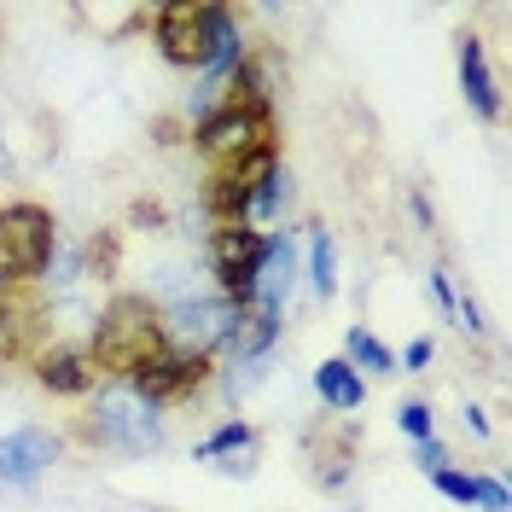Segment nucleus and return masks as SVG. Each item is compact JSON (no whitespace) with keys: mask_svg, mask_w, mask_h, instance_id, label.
<instances>
[{"mask_svg":"<svg viewBox=\"0 0 512 512\" xmlns=\"http://www.w3.org/2000/svg\"><path fill=\"white\" fill-rule=\"evenodd\" d=\"M158 350H169V338H163V315L146 303V297L123 291V297H111V303L94 315V344H88V355H94L99 373L134 379Z\"/></svg>","mask_w":512,"mask_h":512,"instance_id":"f257e3e1","label":"nucleus"},{"mask_svg":"<svg viewBox=\"0 0 512 512\" xmlns=\"http://www.w3.org/2000/svg\"><path fill=\"white\" fill-rule=\"evenodd\" d=\"M152 35H158V53L169 64H181V70H210V64L222 59L227 41H239L233 12L216 6V0H175V6H158Z\"/></svg>","mask_w":512,"mask_h":512,"instance_id":"f03ea898","label":"nucleus"},{"mask_svg":"<svg viewBox=\"0 0 512 512\" xmlns=\"http://www.w3.org/2000/svg\"><path fill=\"white\" fill-rule=\"evenodd\" d=\"M47 268H53V216L35 198L0 204V286H35Z\"/></svg>","mask_w":512,"mask_h":512,"instance_id":"7ed1b4c3","label":"nucleus"},{"mask_svg":"<svg viewBox=\"0 0 512 512\" xmlns=\"http://www.w3.org/2000/svg\"><path fill=\"white\" fill-rule=\"evenodd\" d=\"M163 338L175 344V350L187 355H204V361H216V355H239V338H245V303H227V297H181L169 320H163Z\"/></svg>","mask_w":512,"mask_h":512,"instance_id":"20e7f679","label":"nucleus"},{"mask_svg":"<svg viewBox=\"0 0 512 512\" xmlns=\"http://www.w3.org/2000/svg\"><path fill=\"white\" fill-rule=\"evenodd\" d=\"M94 437L111 448H128V454H146V448H158L163 425H158V408L134 390L128 379L105 384L94 402Z\"/></svg>","mask_w":512,"mask_h":512,"instance_id":"39448f33","label":"nucleus"},{"mask_svg":"<svg viewBox=\"0 0 512 512\" xmlns=\"http://www.w3.org/2000/svg\"><path fill=\"white\" fill-rule=\"evenodd\" d=\"M256 146H274V117L268 105H216L198 117V152L216 163H239Z\"/></svg>","mask_w":512,"mask_h":512,"instance_id":"423d86ee","label":"nucleus"},{"mask_svg":"<svg viewBox=\"0 0 512 512\" xmlns=\"http://www.w3.org/2000/svg\"><path fill=\"white\" fill-rule=\"evenodd\" d=\"M262 251H268V233L256 227H216L210 233V274H216V297L227 303H251L256 297V274H262Z\"/></svg>","mask_w":512,"mask_h":512,"instance_id":"0eeeda50","label":"nucleus"},{"mask_svg":"<svg viewBox=\"0 0 512 512\" xmlns=\"http://www.w3.org/2000/svg\"><path fill=\"white\" fill-rule=\"evenodd\" d=\"M210 373H216V367H210L204 355H187V350H175V344H169V350H158L128 384H134L152 408H169V402H187V396H198V390L210 384Z\"/></svg>","mask_w":512,"mask_h":512,"instance_id":"6e6552de","label":"nucleus"},{"mask_svg":"<svg viewBox=\"0 0 512 512\" xmlns=\"http://www.w3.org/2000/svg\"><path fill=\"white\" fill-rule=\"evenodd\" d=\"M35 379L53 396H88L99 384V367H94V355H88V344H53V350L35 355Z\"/></svg>","mask_w":512,"mask_h":512,"instance_id":"1a4fd4ad","label":"nucleus"},{"mask_svg":"<svg viewBox=\"0 0 512 512\" xmlns=\"http://www.w3.org/2000/svg\"><path fill=\"white\" fill-rule=\"evenodd\" d=\"M53 460H59V437L41 431V425H24V431H6L0 437V483H30Z\"/></svg>","mask_w":512,"mask_h":512,"instance_id":"9d476101","label":"nucleus"},{"mask_svg":"<svg viewBox=\"0 0 512 512\" xmlns=\"http://www.w3.org/2000/svg\"><path fill=\"white\" fill-rule=\"evenodd\" d=\"M454 53H460V94H466V105L478 111L483 123H495V117H501V88H495V76H489L483 41L466 30L460 41H454Z\"/></svg>","mask_w":512,"mask_h":512,"instance_id":"9b49d317","label":"nucleus"},{"mask_svg":"<svg viewBox=\"0 0 512 512\" xmlns=\"http://www.w3.org/2000/svg\"><path fill=\"white\" fill-rule=\"evenodd\" d=\"M315 390L326 408H338V414H355L361 402H367V384L355 379V367L338 355V361H320L315 367Z\"/></svg>","mask_w":512,"mask_h":512,"instance_id":"f8f14e48","label":"nucleus"},{"mask_svg":"<svg viewBox=\"0 0 512 512\" xmlns=\"http://www.w3.org/2000/svg\"><path fill=\"white\" fill-rule=\"evenodd\" d=\"M309 280H315L320 297L338 291V251H332V233L326 227H315V239H309Z\"/></svg>","mask_w":512,"mask_h":512,"instance_id":"ddd939ff","label":"nucleus"},{"mask_svg":"<svg viewBox=\"0 0 512 512\" xmlns=\"http://www.w3.org/2000/svg\"><path fill=\"white\" fill-rule=\"evenodd\" d=\"M344 361H350V367H367V373H390V367H396V355L384 350L379 338H373V332H367V326H355L350 332V344H344Z\"/></svg>","mask_w":512,"mask_h":512,"instance_id":"4468645a","label":"nucleus"},{"mask_svg":"<svg viewBox=\"0 0 512 512\" xmlns=\"http://www.w3.org/2000/svg\"><path fill=\"white\" fill-rule=\"evenodd\" d=\"M286 198H291V181H286V175H274V181H268V187L251 198V216H245V222H274Z\"/></svg>","mask_w":512,"mask_h":512,"instance_id":"2eb2a0df","label":"nucleus"},{"mask_svg":"<svg viewBox=\"0 0 512 512\" xmlns=\"http://www.w3.org/2000/svg\"><path fill=\"white\" fill-rule=\"evenodd\" d=\"M431 483L443 489L448 501H466V507H478V472H448V466H437V472H431Z\"/></svg>","mask_w":512,"mask_h":512,"instance_id":"dca6fc26","label":"nucleus"},{"mask_svg":"<svg viewBox=\"0 0 512 512\" xmlns=\"http://www.w3.org/2000/svg\"><path fill=\"white\" fill-rule=\"evenodd\" d=\"M233 448H251V425H239V419L222 425L216 437H204V443H198V460H216V454H233Z\"/></svg>","mask_w":512,"mask_h":512,"instance_id":"f3484780","label":"nucleus"},{"mask_svg":"<svg viewBox=\"0 0 512 512\" xmlns=\"http://www.w3.org/2000/svg\"><path fill=\"white\" fill-rule=\"evenodd\" d=\"M396 425H402V431H408L414 443L437 437V419H431V408H425V402H402V408H396Z\"/></svg>","mask_w":512,"mask_h":512,"instance_id":"a211bd4d","label":"nucleus"},{"mask_svg":"<svg viewBox=\"0 0 512 512\" xmlns=\"http://www.w3.org/2000/svg\"><path fill=\"white\" fill-rule=\"evenodd\" d=\"M478 507H483V512H507V483L478 478Z\"/></svg>","mask_w":512,"mask_h":512,"instance_id":"6ab92c4d","label":"nucleus"},{"mask_svg":"<svg viewBox=\"0 0 512 512\" xmlns=\"http://www.w3.org/2000/svg\"><path fill=\"white\" fill-rule=\"evenodd\" d=\"M431 338H414V344H408V350H402V367H408V373H425V367H431Z\"/></svg>","mask_w":512,"mask_h":512,"instance_id":"aec40b11","label":"nucleus"},{"mask_svg":"<svg viewBox=\"0 0 512 512\" xmlns=\"http://www.w3.org/2000/svg\"><path fill=\"white\" fill-rule=\"evenodd\" d=\"M443 460H448V448L437 443V437H425V443H419V466H431V472H437Z\"/></svg>","mask_w":512,"mask_h":512,"instance_id":"412c9836","label":"nucleus"},{"mask_svg":"<svg viewBox=\"0 0 512 512\" xmlns=\"http://www.w3.org/2000/svg\"><path fill=\"white\" fill-rule=\"evenodd\" d=\"M18 175V158H12V146H6V117H0V181H12Z\"/></svg>","mask_w":512,"mask_h":512,"instance_id":"4be33fe9","label":"nucleus"},{"mask_svg":"<svg viewBox=\"0 0 512 512\" xmlns=\"http://www.w3.org/2000/svg\"><path fill=\"white\" fill-rule=\"evenodd\" d=\"M460 326H466V332H483V320H478V303H460Z\"/></svg>","mask_w":512,"mask_h":512,"instance_id":"5701e85b","label":"nucleus"},{"mask_svg":"<svg viewBox=\"0 0 512 512\" xmlns=\"http://www.w3.org/2000/svg\"><path fill=\"white\" fill-rule=\"evenodd\" d=\"M466 431H478V437L489 431V419H483V408H466Z\"/></svg>","mask_w":512,"mask_h":512,"instance_id":"b1692460","label":"nucleus"}]
</instances>
